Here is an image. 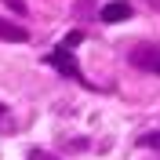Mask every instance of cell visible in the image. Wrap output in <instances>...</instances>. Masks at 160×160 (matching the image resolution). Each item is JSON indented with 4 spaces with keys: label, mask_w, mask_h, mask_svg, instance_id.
I'll list each match as a JSON object with an SVG mask.
<instances>
[{
    "label": "cell",
    "mask_w": 160,
    "mask_h": 160,
    "mask_svg": "<svg viewBox=\"0 0 160 160\" xmlns=\"http://www.w3.org/2000/svg\"><path fill=\"white\" fill-rule=\"evenodd\" d=\"M29 160H55V157H48L44 149H29Z\"/></svg>",
    "instance_id": "obj_8"
},
{
    "label": "cell",
    "mask_w": 160,
    "mask_h": 160,
    "mask_svg": "<svg viewBox=\"0 0 160 160\" xmlns=\"http://www.w3.org/2000/svg\"><path fill=\"white\" fill-rule=\"evenodd\" d=\"M80 40H84V33L80 29H73V33H66V37H62V51H73L80 44Z\"/></svg>",
    "instance_id": "obj_6"
},
{
    "label": "cell",
    "mask_w": 160,
    "mask_h": 160,
    "mask_svg": "<svg viewBox=\"0 0 160 160\" xmlns=\"http://www.w3.org/2000/svg\"><path fill=\"white\" fill-rule=\"evenodd\" d=\"M138 146H142V149H157L160 153V131H146V135H138Z\"/></svg>",
    "instance_id": "obj_5"
},
{
    "label": "cell",
    "mask_w": 160,
    "mask_h": 160,
    "mask_svg": "<svg viewBox=\"0 0 160 160\" xmlns=\"http://www.w3.org/2000/svg\"><path fill=\"white\" fill-rule=\"evenodd\" d=\"M51 66H55V69H58V73H66V77H73V80H80V73H77V62H73V51H51Z\"/></svg>",
    "instance_id": "obj_3"
},
{
    "label": "cell",
    "mask_w": 160,
    "mask_h": 160,
    "mask_svg": "<svg viewBox=\"0 0 160 160\" xmlns=\"http://www.w3.org/2000/svg\"><path fill=\"white\" fill-rule=\"evenodd\" d=\"M131 15H135V11H131L128 0H113V4H106V8L98 11V18H102V22H109V26H113V22H128Z\"/></svg>",
    "instance_id": "obj_2"
},
{
    "label": "cell",
    "mask_w": 160,
    "mask_h": 160,
    "mask_svg": "<svg viewBox=\"0 0 160 160\" xmlns=\"http://www.w3.org/2000/svg\"><path fill=\"white\" fill-rule=\"evenodd\" d=\"M131 62H135L138 69L157 73V77H160V48H153V44H142V48H135V51H131Z\"/></svg>",
    "instance_id": "obj_1"
},
{
    "label": "cell",
    "mask_w": 160,
    "mask_h": 160,
    "mask_svg": "<svg viewBox=\"0 0 160 160\" xmlns=\"http://www.w3.org/2000/svg\"><path fill=\"white\" fill-rule=\"evenodd\" d=\"M8 124H11V117H8V106L0 102V131H8Z\"/></svg>",
    "instance_id": "obj_7"
},
{
    "label": "cell",
    "mask_w": 160,
    "mask_h": 160,
    "mask_svg": "<svg viewBox=\"0 0 160 160\" xmlns=\"http://www.w3.org/2000/svg\"><path fill=\"white\" fill-rule=\"evenodd\" d=\"M0 40H8V44H26L29 33H26V26H18V22L0 18Z\"/></svg>",
    "instance_id": "obj_4"
}]
</instances>
